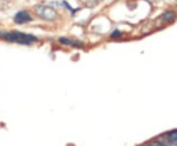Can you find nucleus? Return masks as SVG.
<instances>
[{
    "label": "nucleus",
    "mask_w": 177,
    "mask_h": 146,
    "mask_svg": "<svg viewBox=\"0 0 177 146\" xmlns=\"http://www.w3.org/2000/svg\"><path fill=\"white\" fill-rule=\"evenodd\" d=\"M162 18L165 22H172L175 18V14L173 12H165V13L162 15Z\"/></svg>",
    "instance_id": "39448f33"
},
{
    "label": "nucleus",
    "mask_w": 177,
    "mask_h": 146,
    "mask_svg": "<svg viewBox=\"0 0 177 146\" xmlns=\"http://www.w3.org/2000/svg\"><path fill=\"white\" fill-rule=\"evenodd\" d=\"M0 37L4 39L6 41L9 42H16L19 44H23V45H31L34 42L37 41V37H35L33 34H23V32H0Z\"/></svg>",
    "instance_id": "f257e3e1"
},
{
    "label": "nucleus",
    "mask_w": 177,
    "mask_h": 146,
    "mask_svg": "<svg viewBox=\"0 0 177 146\" xmlns=\"http://www.w3.org/2000/svg\"><path fill=\"white\" fill-rule=\"evenodd\" d=\"M32 20H33L32 15L28 11H25V10L19 11L14 16V22L18 24V25H24V24L31 22Z\"/></svg>",
    "instance_id": "7ed1b4c3"
},
{
    "label": "nucleus",
    "mask_w": 177,
    "mask_h": 146,
    "mask_svg": "<svg viewBox=\"0 0 177 146\" xmlns=\"http://www.w3.org/2000/svg\"><path fill=\"white\" fill-rule=\"evenodd\" d=\"M120 35H121V34H120L119 30H114V32L111 34V37L112 38H118V37H120Z\"/></svg>",
    "instance_id": "0eeeda50"
},
{
    "label": "nucleus",
    "mask_w": 177,
    "mask_h": 146,
    "mask_svg": "<svg viewBox=\"0 0 177 146\" xmlns=\"http://www.w3.org/2000/svg\"><path fill=\"white\" fill-rule=\"evenodd\" d=\"M35 12L39 18L44 21L53 22L58 18V13L52 7L45 5H37L35 7Z\"/></svg>",
    "instance_id": "f03ea898"
},
{
    "label": "nucleus",
    "mask_w": 177,
    "mask_h": 146,
    "mask_svg": "<svg viewBox=\"0 0 177 146\" xmlns=\"http://www.w3.org/2000/svg\"><path fill=\"white\" fill-rule=\"evenodd\" d=\"M59 42L63 45H67L71 47H76V48H81L84 46V43L79 40V39H73L69 38V37H60L59 38Z\"/></svg>",
    "instance_id": "20e7f679"
},
{
    "label": "nucleus",
    "mask_w": 177,
    "mask_h": 146,
    "mask_svg": "<svg viewBox=\"0 0 177 146\" xmlns=\"http://www.w3.org/2000/svg\"><path fill=\"white\" fill-rule=\"evenodd\" d=\"M167 137H168V140L170 141L172 144H176L177 143V129L176 131H171V133H168V135H167Z\"/></svg>",
    "instance_id": "423d86ee"
}]
</instances>
